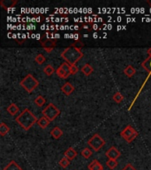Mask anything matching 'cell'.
I'll use <instances>...</instances> for the list:
<instances>
[{
  "label": "cell",
  "mask_w": 151,
  "mask_h": 170,
  "mask_svg": "<svg viewBox=\"0 0 151 170\" xmlns=\"http://www.w3.org/2000/svg\"><path fill=\"white\" fill-rule=\"evenodd\" d=\"M50 135L53 137V138L55 139H59L60 137H62V135H63V131H62V129H60L59 127H55L54 129L50 131Z\"/></svg>",
  "instance_id": "cell-14"
},
{
  "label": "cell",
  "mask_w": 151,
  "mask_h": 170,
  "mask_svg": "<svg viewBox=\"0 0 151 170\" xmlns=\"http://www.w3.org/2000/svg\"><path fill=\"white\" fill-rule=\"evenodd\" d=\"M87 144H88L95 152H98V151L105 144V142H104V140L101 137L100 135L95 134V135L87 141Z\"/></svg>",
  "instance_id": "cell-6"
},
{
  "label": "cell",
  "mask_w": 151,
  "mask_h": 170,
  "mask_svg": "<svg viewBox=\"0 0 151 170\" xmlns=\"http://www.w3.org/2000/svg\"><path fill=\"white\" fill-rule=\"evenodd\" d=\"M83 57V52L80 49L74 48L73 46L65 48L61 52V58L65 60V62H67L70 66L75 65L78 61H80Z\"/></svg>",
  "instance_id": "cell-2"
},
{
  "label": "cell",
  "mask_w": 151,
  "mask_h": 170,
  "mask_svg": "<svg viewBox=\"0 0 151 170\" xmlns=\"http://www.w3.org/2000/svg\"><path fill=\"white\" fill-rule=\"evenodd\" d=\"M70 159H67L66 157H64L62 159H60L59 161V165L60 167H62L63 168H66L68 166H69V164H70Z\"/></svg>",
  "instance_id": "cell-26"
},
{
  "label": "cell",
  "mask_w": 151,
  "mask_h": 170,
  "mask_svg": "<svg viewBox=\"0 0 151 170\" xmlns=\"http://www.w3.org/2000/svg\"><path fill=\"white\" fill-rule=\"evenodd\" d=\"M20 111V109H19V107L17 106L16 104H11L8 107H7V112L11 114V115H15L17 113Z\"/></svg>",
  "instance_id": "cell-18"
},
{
  "label": "cell",
  "mask_w": 151,
  "mask_h": 170,
  "mask_svg": "<svg viewBox=\"0 0 151 170\" xmlns=\"http://www.w3.org/2000/svg\"><path fill=\"white\" fill-rule=\"evenodd\" d=\"M17 4V0H4L0 2V5L2 7H4L5 9L7 8H12Z\"/></svg>",
  "instance_id": "cell-12"
},
{
  "label": "cell",
  "mask_w": 151,
  "mask_h": 170,
  "mask_svg": "<svg viewBox=\"0 0 151 170\" xmlns=\"http://www.w3.org/2000/svg\"><path fill=\"white\" fill-rule=\"evenodd\" d=\"M88 169L89 170H103V168L102 164L97 160V159H94L93 161H92L90 164L88 165Z\"/></svg>",
  "instance_id": "cell-11"
},
{
  "label": "cell",
  "mask_w": 151,
  "mask_h": 170,
  "mask_svg": "<svg viewBox=\"0 0 151 170\" xmlns=\"http://www.w3.org/2000/svg\"><path fill=\"white\" fill-rule=\"evenodd\" d=\"M94 71V68L92 67L89 64H85L84 66L81 67V72L87 75V76H88V75H90Z\"/></svg>",
  "instance_id": "cell-15"
},
{
  "label": "cell",
  "mask_w": 151,
  "mask_h": 170,
  "mask_svg": "<svg viewBox=\"0 0 151 170\" xmlns=\"http://www.w3.org/2000/svg\"><path fill=\"white\" fill-rule=\"evenodd\" d=\"M122 170H136V168H135L133 165L128 163V164H126L124 168H122Z\"/></svg>",
  "instance_id": "cell-31"
},
{
  "label": "cell",
  "mask_w": 151,
  "mask_h": 170,
  "mask_svg": "<svg viewBox=\"0 0 151 170\" xmlns=\"http://www.w3.org/2000/svg\"><path fill=\"white\" fill-rule=\"evenodd\" d=\"M50 121H49L46 117L43 116V117H41L40 119H38L37 124L41 127L42 129H46V128L48 127L49 124H50Z\"/></svg>",
  "instance_id": "cell-16"
},
{
  "label": "cell",
  "mask_w": 151,
  "mask_h": 170,
  "mask_svg": "<svg viewBox=\"0 0 151 170\" xmlns=\"http://www.w3.org/2000/svg\"><path fill=\"white\" fill-rule=\"evenodd\" d=\"M105 154H106V156L110 159H115V160H117V159H119V157H120V155H121L120 152L116 147H114V146L109 149Z\"/></svg>",
  "instance_id": "cell-9"
},
{
  "label": "cell",
  "mask_w": 151,
  "mask_h": 170,
  "mask_svg": "<svg viewBox=\"0 0 151 170\" xmlns=\"http://www.w3.org/2000/svg\"><path fill=\"white\" fill-rule=\"evenodd\" d=\"M45 102H46V99H44L43 96H38L37 98L35 99V104L37 106H43V104H45Z\"/></svg>",
  "instance_id": "cell-23"
},
{
  "label": "cell",
  "mask_w": 151,
  "mask_h": 170,
  "mask_svg": "<svg viewBox=\"0 0 151 170\" xmlns=\"http://www.w3.org/2000/svg\"><path fill=\"white\" fill-rule=\"evenodd\" d=\"M56 73H57V75L60 78L66 79L67 77L71 75V66L67 62H64L59 66Z\"/></svg>",
  "instance_id": "cell-7"
},
{
  "label": "cell",
  "mask_w": 151,
  "mask_h": 170,
  "mask_svg": "<svg viewBox=\"0 0 151 170\" xmlns=\"http://www.w3.org/2000/svg\"><path fill=\"white\" fill-rule=\"evenodd\" d=\"M55 68L53 67V66H51V65H47V66L44 67V69H43V72L48 75V76H50V75H52L53 74L55 73Z\"/></svg>",
  "instance_id": "cell-21"
},
{
  "label": "cell",
  "mask_w": 151,
  "mask_h": 170,
  "mask_svg": "<svg viewBox=\"0 0 151 170\" xmlns=\"http://www.w3.org/2000/svg\"><path fill=\"white\" fill-rule=\"evenodd\" d=\"M150 69H151V60H150ZM150 75H151V71H150Z\"/></svg>",
  "instance_id": "cell-34"
},
{
  "label": "cell",
  "mask_w": 151,
  "mask_h": 170,
  "mask_svg": "<svg viewBox=\"0 0 151 170\" xmlns=\"http://www.w3.org/2000/svg\"><path fill=\"white\" fill-rule=\"evenodd\" d=\"M21 87L24 88L26 91H27L28 93H31L33 90L39 85V82L32 75L29 74L21 82Z\"/></svg>",
  "instance_id": "cell-3"
},
{
  "label": "cell",
  "mask_w": 151,
  "mask_h": 170,
  "mask_svg": "<svg viewBox=\"0 0 151 170\" xmlns=\"http://www.w3.org/2000/svg\"><path fill=\"white\" fill-rule=\"evenodd\" d=\"M16 121L18 122V124L21 128H23L25 130H28L35 122H37L38 119L30 110L26 108V109L23 110L21 114L17 117Z\"/></svg>",
  "instance_id": "cell-1"
},
{
  "label": "cell",
  "mask_w": 151,
  "mask_h": 170,
  "mask_svg": "<svg viewBox=\"0 0 151 170\" xmlns=\"http://www.w3.org/2000/svg\"><path fill=\"white\" fill-rule=\"evenodd\" d=\"M73 90H74V87L71 82H65V84L61 87V91L66 96L71 95L73 92Z\"/></svg>",
  "instance_id": "cell-10"
},
{
  "label": "cell",
  "mask_w": 151,
  "mask_h": 170,
  "mask_svg": "<svg viewBox=\"0 0 151 170\" xmlns=\"http://www.w3.org/2000/svg\"><path fill=\"white\" fill-rule=\"evenodd\" d=\"M81 155H82L83 158H85V159H89L92 156V151L88 148L83 149V150L81 151Z\"/></svg>",
  "instance_id": "cell-24"
},
{
  "label": "cell",
  "mask_w": 151,
  "mask_h": 170,
  "mask_svg": "<svg viewBox=\"0 0 151 170\" xmlns=\"http://www.w3.org/2000/svg\"><path fill=\"white\" fill-rule=\"evenodd\" d=\"M79 71V68L78 66H76V65L73 66H71V75H75Z\"/></svg>",
  "instance_id": "cell-30"
},
{
  "label": "cell",
  "mask_w": 151,
  "mask_h": 170,
  "mask_svg": "<svg viewBox=\"0 0 151 170\" xmlns=\"http://www.w3.org/2000/svg\"><path fill=\"white\" fill-rule=\"evenodd\" d=\"M72 46L73 47H74V48H77V49H80L81 50L83 46H84V44H83V43H81V41H76L75 43H73V44H72Z\"/></svg>",
  "instance_id": "cell-29"
},
{
  "label": "cell",
  "mask_w": 151,
  "mask_h": 170,
  "mask_svg": "<svg viewBox=\"0 0 151 170\" xmlns=\"http://www.w3.org/2000/svg\"><path fill=\"white\" fill-rule=\"evenodd\" d=\"M9 131H10V128L7 126L5 122H1V123H0V135H1L2 137H4V136H6V134Z\"/></svg>",
  "instance_id": "cell-19"
},
{
  "label": "cell",
  "mask_w": 151,
  "mask_h": 170,
  "mask_svg": "<svg viewBox=\"0 0 151 170\" xmlns=\"http://www.w3.org/2000/svg\"><path fill=\"white\" fill-rule=\"evenodd\" d=\"M135 72H136V70H135L134 67H133L132 66H127L125 68L124 70V73L125 75H126L127 77H132L135 74Z\"/></svg>",
  "instance_id": "cell-20"
},
{
  "label": "cell",
  "mask_w": 151,
  "mask_h": 170,
  "mask_svg": "<svg viewBox=\"0 0 151 170\" xmlns=\"http://www.w3.org/2000/svg\"><path fill=\"white\" fill-rule=\"evenodd\" d=\"M147 53H148V54H149V57L151 58V47L148 49V51H147Z\"/></svg>",
  "instance_id": "cell-32"
},
{
  "label": "cell",
  "mask_w": 151,
  "mask_h": 170,
  "mask_svg": "<svg viewBox=\"0 0 151 170\" xmlns=\"http://www.w3.org/2000/svg\"><path fill=\"white\" fill-rule=\"evenodd\" d=\"M112 99H113V100L116 103H121L124 100V97H123V95L120 93V92H116L113 95V98Z\"/></svg>",
  "instance_id": "cell-25"
},
{
  "label": "cell",
  "mask_w": 151,
  "mask_h": 170,
  "mask_svg": "<svg viewBox=\"0 0 151 170\" xmlns=\"http://www.w3.org/2000/svg\"><path fill=\"white\" fill-rule=\"evenodd\" d=\"M41 45L43 49L45 50V51L47 52H51L52 50L54 49L55 46H56V43L55 41L51 40V39H46V40H43L41 43Z\"/></svg>",
  "instance_id": "cell-8"
},
{
  "label": "cell",
  "mask_w": 151,
  "mask_h": 170,
  "mask_svg": "<svg viewBox=\"0 0 151 170\" xmlns=\"http://www.w3.org/2000/svg\"><path fill=\"white\" fill-rule=\"evenodd\" d=\"M147 3H148V4H149V6H151V1H149V0H148V1H147Z\"/></svg>",
  "instance_id": "cell-33"
},
{
  "label": "cell",
  "mask_w": 151,
  "mask_h": 170,
  "mask_svg": "<svg viewBox=\"0 0 151 170\" xmlns=\"http://www.w3.org/2000/svg\"><path fill=\"white\" fill-rule=\"evenodd\" d=\"M77 156V152L73 148H68L65 152V157H66L67 159H69L70 160H73V159H75Z\"/></svg>",
  "instance_id": "cell-13"
},
{
  "label": "cell",
  "mask_w": 151,
  "mask_h": 170,
  "mask_svg": "<svg viewBox=\"0 0 151 170\" xmlns=\"http://www.w3.org/2000/svg\"><path fill=\"white\" fill-rule=\"evenodd\" d=\"M120 135L127 143H131L138 137V132L136 131L131 125H128L121 131Z\"/></svg>",
  "instance_id": "cell-5"
},
{
  "label": "cell",
  "mask_w": 151,
  "mask_h": 170,
  "mask_svg": "<svg viewBox=\"0 0 151 170\" xmlns=\"http://www.w3.org/2000/svg\"><path fill=\"white\" fill-rule=\"evenodd\" d=\"M4 170H22V168L17 164L15 161H11L10 163H8L7 166L4 168Z\"/></svg>",
  "instance_id": "cell-17"
},
{
  "label": "cell",
  "mask_w": 151,
  "mask_h": 170,
  "mask_svg": "<svg viewBox=\"0 0 151 170\" xmlns=\"http://www.w3.org/2000/svg\"><path fill=\"white\" fill-rule=\"evenodd\" d=\"M60 111L59 109L52 103L50 104L43 110V115L46 117L50 121H54L55 119L59 115Z\"/></svg>",
  "instance_id": "cell-4"
},
{
  "label": "cell",
  "mask_w": 151,
  "mask_h": 170,
  "mask_svg": "<svg viewBox=\"0 0 151 170\" xmlns=\"http://www.w3.org/2000/svg\"><path fill=\"white\" fill-rule=\"evenodd\" d=\"M106 164L108 166L109 168H111V169H114V168H116L117 167H118V161L117 160H115V159H108V161L106 162Z\"/></svg>",
  "instance_id": "cell-27"
},
{
  "label": "cell",
  "mask_w": 151,
  "mask_h": 170,
  "mask_svg": "<svg viewBox=\"0 0 151 170\" xmlns=\"http://www.w3.org/2000/svg\"><path fill=\"white\" fill-rule=\"evenodd\" d=\"M35 62H36L37 64L42 65L43 63H44V61H46V59H45V57H44L43 54H38L37 56L35 57Z\"/></svg>",
  "instance_id": "cell-28"
},
{
  "label": "cell",
  "mask_w": 151,
  "mask_h": 170,
  "mask_svg": "<svg viewBox=\"0 0 151 170\" xmlns=\"http://www.w3.org/2000/svg\"><path fill=\"white\" fill-rule=\"evenodd\" d=\"M150 60H151V58L150 57H149L148 59H146L145 61H143L142 63H141V66L145 69L146 71H151V69H150Z\"/></svg>",
  "instance_id": "cell-22"
}]
</instances>
